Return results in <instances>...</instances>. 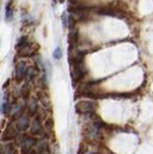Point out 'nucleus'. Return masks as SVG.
Masks as SVG:
<instances>
[{
  "mask_svg": "<svg viewBox=\"0 0 153 154\" xmlns=\"http://www.w3.org/2000/svg\"><path fill=\"white\" fill-rule=\"evenodd\" d=\"M13 142L15 143L17 147H19V154H30L36 148L38 138L33 135H28L26 133L23 134L19 133Z\"/></svg>",
  "mask_w": 153,
  "mask_h": 154,
  "instance_id": "f257e3e1",
  "label": "nucleus"
},
{
  "mask_svg": "<svg viewBox=\"0 0 153 154\" xmlns=\"http://www.w3.org/2000/svg\"><path fill=\"white\" fill-rule=\"evenodd\" d=\"M97 103L93 100H80L76 103V112L83 116H92L95 113Z\"/></svg>",
  "mask_w": 153,
  "mask_h": 154,
  "instance_id": "f03ea898",
  "label": "nucleus"
},
{
  "mask_svg": "<svg viewBox=\"0 0 153 154\" xmlns=\"http://www.w3.org/2000/svg\"><path fill=\"white\" fill-rule=\"evenodd\" d=\"M18 131L15 128V125L13 124L12 121H10L5 128L1 133V137H0V141L2 143H7V142H13L15 140V138L18 137Z\"/></svg>",
  "mask_w": 153,
  "mask_h": 154,
  "instance_id": "7ed1b4c3",
  "label": "nucleus"
},
{
  "mask_svg": "<svg viewBox=\"0 0 153 154\" xmlns=\"http://www.w3.org/2000/svg\"><path fill=\"white\" fill-rule=\"evenodd\" d=\"M30 131H31V135H33V137H40L44 134V125H42V120H41L40 114H37L32 118Z\"/></svg>",
  "mask_w": 153,
  "mask_h": 154,
  "instance_id": "20e7f679",
  "label": "nucleus"
},
{
  "mask_svg": "<svg viewBox=\"0 0 153 154\" xmlns=\"http://www.w3.org/2000/svg\"><path fill=\"white\" fill-rule=\"evenodd\" d=\"M94 11L97 14L100 15H108V17H114V18H124L125 13L121 10H118L115 7H111V6H100V7H95Z\"/></svg>",
  "mask_w": 153,
  "mask_h": 154,
  "instance_id": "39448f33",
  "label": "nucleus"
},
{
  "mask_svg": "<svg viewBox=\"0 0 153 154\" xmlns=\"http://www.w3.org/2000/svg\"><path fill=\"white\" fill-rule=\"evenodd\" d=\"M38 45L37 44H33V42H28L26 46H24L23 48L18 50L17 51V55L19 58H32L37 54L38 51Z\"/></svg>",
  "mask_w": 153,
  "mask_h": 154,
  "instance_id": "423d86ee",
  "label": "nucleus"
},
{
  "mask_svg": "<svg viewBox=\"0 0 153 154\" xmlns=\"http://www.w3.org/2000/svg\"><path fill=\"white\" fill-rule=\"evenodd\" d=\"M27 64L26 61L21 60L19 61L18 64L15 65V69H14V80L17 84H20L25 80V74H26V69H27Z\"/></svg>",
  "mask_w": 153,
  "mask_h": 154,
  "instance_id": "0eeeda50",
  "label": "nucleus"
},
{
  "mask_svg": "<svg viewBox=\"0 0 153 154\" xmlns=\"http://www.w3.org/2000/svg\"><path fill=\"white\" fill-rule=\"evenodd\" d=\"M39 111V100L36 97H31L26 101V116L30 118H33L34 116L38 114Z\"/></svg>",
  "mask_w": 153,
  "mask_h": 154,
  "instance_id": "6e6552de",
  "label": "nucleus"
},
{
  "mask_svg": "<svg viewBox=\"0 0 153 154\" xmlns=\"http://www.w3.org/2000/svg\"><path fill=\"white\" fill-rule=\"evenodd\" d=\"M15 128L18 131V133L23 134L26 133L27 129H30V125H31V118L27 116L26 114H24L23 116H20L17 121H15Z\"/></svg>",
  "mask_w": 153,
  "mask_h": 154,
  "instance_id": "1a4fd4ad",
  "label": "nucleus"
},
{
  "mask_svg": "<svg viewBox=\"0 0 153 154\" xmlns=\"http://www.w3.org/2000/svg\"><path fill=\"white\" fill-rule=\"evenodd\" d=\"M85 137L91 141H98L100 138V129L93 124H91L87 128L85 129Z\"/></svg>",
  "mask_w": 153,
  "mask_h": 154,
  "instance_id": "9d476101",
  "label": "nucleus"
},
{
  "mask_svg": "<svg viewBox=\"0 0 153 154\" xmlns=\"http://www.w3.org/2000/svg\"><path fill=\"white\" fill-rule=\"evenodd\" d=\"M0 154H19V149L17 148L14 142L0 143Z\"/></svg>",
  "mask_w": 153,
  "mask_h": 154,
  "instance_id": "9b49d317",
  "label": "nucleus"
},
{
  "mask_svg": "<svg viewBox=\"0 0 153 154\" xmlns=\"http://www.w3.org/2000/svg\"><path fill=\"white\" fill-rule=\"evenodd\" d=\"M39 74V67H37L36 65H32V66H28L27 69H26V74H25V82L26 84H31L37 75Z\"/></svg>",
  "mask_w": 153,
  "mask_h": 154,
  "instance_id": "f8f14e48",
  "label": "nucleus"
},
{
  "mask_svg": "<svg viewBox=\"0 0 153 154\" xmlns=\"http://www.w3.org/2000/svg\"><path fill=\"white\" fill-rule=\"evenodd\" d=\"M78 41H79V32L78 29H71L70 33H68V44H70V52L73 51V48L78 45Z\"/></svg>",
  "mask_w": 153,
  "mask_h": 154,
  "instance_id": "ddd939ff",
  "label": "nucleus"
},
{
  "mask_svg": "<svg viewBox=\"0 0 153 154\" xmlns=\"http://www.w3.org/2000/svg\"><path fill=\"white\" fill-rule=\"evenodd\" d=\"M13 14H14V4H13V0H8L5 7V21L6 23L12 21Z\"/></svg>",
  "mask_w": 153,
  "mask_h": 154,
  "instance_id": "4468645a",
  "label": "nucleus"
},
{
  "mask_svg": "<svg viewBox=\"0 0 153 154\" xmlns=\"http://www.w3.org/2000/svg\"><path fill=\"white\" fill-rule=\"evenodd\" d=\"M31 84H24L23 85V87L20 88L19 91V95H20V98L24 100V101H27L30 98H31Z\"/></svg>",
  "mask_w": 153,
  "mask_h": 154,
  "instance_id": "2eb2a0df",
  "label": "nucleus"
},
{
  "mask_svg": "<svg viewBox=\"0 0 153 154\" xmlns=\"http://www.w3.org/2000/svg\"><path fill=\"white\" fill-rule=\"evenodd\" d=\"M28 42H30V41H28V37H27V35H21L20 38L17 40V44H15V50L18 51V50L23 48V47H24V46H26Z\"/></svg>",
  "mask_w": 153,
  "mask_h": 154,
  "instance_id": "dca6fc26",
  "label": "nucleus"
},
{
  "mask_svg": "<svg viewBox=\"0 0 153 154\" xmlns=\"http://www.w3.org/2000/svg\"><path fill=\"white\" fill-rule=\"evenodd\" d=\"M54 127V121H53V118H47L44 122V132L46 133H51Z\"/></svg>",
  "mask_w": 153,
  "mask_h": 154,
  "instance_id": "f3484780",
  "label": "nucleus"
},
{
  "mask_svg": "<svg viewBox=\"0 0 153 154\" xmlns=\"http://www.w3.org/2000/svg\"><path fill=\"white\" fill-rule=\"evenodd\" d=\"M61 57H63V50H61V47H55V50L53 51V58L55 60H60Z\"/></svg>",
  "mask_w": 153,
  "mask_h": 154,
  "instance_id": "a211bd4d",
  "label": "nucleus"
},
{
  "mask_svg": "<svg viewBox=\"0 0 153 154\" xmlns=\"http://www.w3.org/2000/svg\"><path fill=\"white\" fill-rule=\"evenodd\" d=\"M61 21H63V26H64V28L67 27V23H68V15H67V13L64 12L61 14Z\"/></svg>",
  "mask_w": 153,
  "mask_h": 154,
  "instance_id": "6ab92c4d",
  "label": "nucleus"
},
{
  "mask_svg": "<svg viewBox=\"0 0 153 154\" xmlns=\"http://www.w3.org/2000/svg\"><path fill=\"white\" fill-rule=\"evenodd\" d=\"M87 153V149H86V146L84 143H81L79 146V149H78V154H86Z\"/></svg>",
  "mask_w": 153,
  "mask_h": 154,
  "instance_id": "aec40b11",
  "label": "nucleus"
},
{
  "mask_svg": "<svg viewBox=\"0 0 153 154\" xmlns=\"http://www.w3.org/2000/svg\"><path fill=\"white\" fill-rule=\"evenodd\" d=\"M10 84H11V80L8 79V80L6 81V84H4V85H2V88H4V91H5V90H7V87L10 86Z\"/></svg>",
  "mask_w": 153,
  "mask_h": 154,
  "instance_id": "412c9836",
  "label": "nucleus"
},
{
  "mask_svg": "<svg viewBox=\"0 0 153 154\" xmlns=\"http://www.w3.org/2000/svg\"><path fill=\"white\" fill-rule=\"evenodd\" d=\"M30 154H38V152H37V151H36V148H34V149H33Z\"/></svg>",
  "mask_w": 153,
  "mask_h": 154,
  "instance_id": "4be33fe9",
  "label": "nucleus"
},
{
  "mask_svg": "<svg viewBox=\"0 0 153 154\" xmlns=\"http://www.w3.org/2000/svg\"><path fill=\"white\" fill-rule=\"evenodd\" d=\"M65 0H59V2H64Z\"/></svg>",
  "mask_w": 153,
  "mask_h": 154,
  "instance_id": "5701e85b",
  "label": "nucleus"
}]
</instances>
